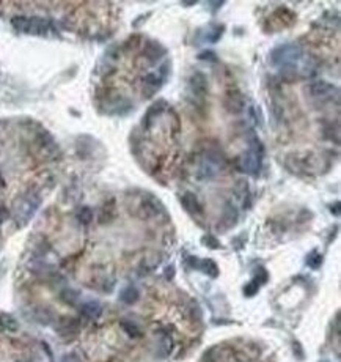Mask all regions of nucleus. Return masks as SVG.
<instances>
[{
  "label": "nucleus",
  "instance_id": "nucleus-1",
  "mask_svg": "<svg viewBox=\"0 0 341 362\" xmlns=\"http://www.w3.org/2000/svg\"><path fill=\"white\" fill-rule=\"evenodd\" d=\"M304 57V51L299 44L288 43L283 46L275 47L272 54H270V60L277 66H283L285 69H293L296 63Z\"/></svg>",
  "mask_w": 341,
  "mask_h": 362
},
{
  "label": "nucleus",
  "instance_id": "nucleus-2",
  "mask_svg": "<svg viewBox=\"0 0 341 362\" xmlns=\"http://www.w3.org/2000/svg\"><path fill=\"white\" fill-rule=\"evenodd\" d=\"M261 159H263V145L259 144V140L253 137L250 140V150L240 159V169L248 175H256L261 167Z\"/></svg>",
  "mask_w": 341,
  "mask_h": 362
},
{
  "label": "nucleus",
  "instance_id": "nucleus-3",
  "mask_svg": "<svg viewBox=\"0 0 341 362\" xmlns=\"http://www.w3.org/2000/svg\"><path fill=\"white\" fill-rule=\"evenodd\" d=\"M39 203H41V198H39L38 194L25 192L24 195L19 197L16 202V208H14L16 217L21 220L22 224H25L27 220L36 213V209L39 208Z\"/></svg>",
  "mask_w": 341,
  "mask_h": 362
},
{
  "label": "nucleus",
  "instance_id": "nucleus-4",
  "mask_svg": "<svg viewBox=\"0 0 341 362\" xmlns=\"http://www.w3.org/2000/svg\"><path fill=\"white\" fill-rule=\"evenodd\" d=\"M13 25L19 32L32 33V35H46L49 30V22L43 17H27V16H16L13 17Z\"/></svg>",
  "mask_w": 341,
  "mask_h": 362
},
{
  "label": "nucleus",
  "instance_id": "nucleus-5",
  "mask_svg": "<svg viewBox=\"0 0 341 362\" xmlns=\"http://www.w3.org/2000/svg\"><path fill=\"white\" fill-rule=\"evenodd\" d=\"M189 88L192 95L198 99H203L206 98L208 95V80H206V76L203 73H195L190 76L189 79Z\"/></svg>",
  "mask_w": 341,
  "mask_h": 362
},
{
  "label": "nucleus",
  "instance_id": "nucleus-6",
  "mask_svg": "<svg viewBox=\"0 0 341 362\" xmlns=\"http://www.w3.org/2000/svg\"><path fill=\"white\" fill-rule=\"evenodd\" d=\"M310 95L316 99H326V98H332L334 95L338 96V90H337V87L321 80V82H315L310 85Z\"/></svg>",
  "mask_w": 341,
  "mask_h": 362
},
{
  "label": "nucleus",
  "instance_id": "nucleus-7",
  "mask_svg": "<svg viewBox=\"0 0 341 362\" xmlns=\"http://www.w3.org/2000/svg\"><path fill=\"white\" fill-rule=\"evenodd\" d=\"M189 263L192 265V268L203 271V273L208 274L209 277H217L219 276V268L213 260H198L195 257H190Z\"/></svg>",
  "mask_w": 341,
  "mask_h": 362
},
{
  "label": "nucleus",
  "instance_id": "nucleus-8",
  "mask_svg": "<svg viewBox=\"0 0 341 362\" xmlns=\"http://www.w3.org/2000/svg\"><path fill=\"white\" fill-rule=\"evenodd\" d=\"M79 320L76 318H63L57 326V333L62 337H73L79 333Z\"/></svg>",
  "mask_w": 341,
  "mask_h": 362
},
{
  "label": "nucleus",
  "instance_id": "nucleus-9",
  "mask_svg": "<svg viewBox=\"0 0 341 362\" xmlns=\"http://www.w3.org/2000/svg\"><path fill=\"white\" fill-rule=\"evenodd\" d=\"M225 106L228 109V112L240 114L244 110V107H245V103H244L242 95H240L239 92H231L225 99Z\"/></svg>",
  "mask_w": 341,
  "mask_h": 362
},
{
  "label": "nucleus",
  "instance_id": "nucleus-10",
  "mask_svg": "<svg viewBox=\"0 0 341 362\" xmlns=\"http://www.w3.org/2000/svg\"><path fill=\"white\" fill-rule=\"evenodd\" d=\"M181 203L186 208V211H189L190 214H194V216H202L203 214L202 205H200L198 198L194 194H190V192L184 194L183 198H181Z\"/></svg>",
  "mask_w": 341,
  "mask_h": 362
},
{
  "label": "nucleus",
  "instance_id": "nucleus-11",
  "mask_svg": "<svg viewBox=\"0 0 341 362\" xmlns=\"http://www.w3.org/2000/svg\"><path fill=\"white\" fill-rule=\"evenodd\" d=\"M164 77L157 74V73H151V74H148L145 79H143V84H145V88L148 90V93L145 95L146 98H149L153 93H156V90H159L160 87H162L164 84Z\"/></svg>",
  "mask_w": 341,
  "mask_h": 362
},
{
  "label": "nucleus",
  "instance_id": "nucleus-12",
  "mask_svg": "<svg viewBox=\"0 0 341 362\" xmlns=\"http://www.w3.org/2000/svg\"><path fill=\"white\" fill-rule=\"evenodd\" d=\"M80 314L88 320H96L101 317L103 307L99 303H96V301H90V303H85L82 307H80Z\"/></svg>",
  "mask_w": 341,
  "mask_h": 362
},
{
  "label": "nucleus",
  "instance_id": "nucleus-13",
  "mask_svg": "<svg viewBox=\"0 0 341 362\" xmlns=\"http://www.w3.org/2000/svg\"><path fill=\"white\" fill-rule=\"evenodd\" d=\"M164 54H165V49L160 46L157 41H148L146 43V46H145V55L149 60L156 62V60H159L160 57H164Z\"/></svg>",
  "mask_w": 341,
  "mask_h": 362
},
{
  "label": "nucleus",
  "instance_id": "nucleus-14",
  "mask_svg": "<svg viewBox=\"0 0 341 362\" xmlns=\"http://www.w3.org/2000/svg\"><path fill=\"white\" fill-rule=\"evenodd\" d=\"M164 107H165V101H157L156 104H153L151 107L148 109V112H146V115H145V118H143V125H145V128H149V126L153 125L154 118H156L160 112H162Z\"/></svg>",
  "mask_w": 341,
  "mask_h": 362
},
{
  "label": "nucleus",
  "instance_id": "nucleus-15",
  "mask_svg": "<svg viewBox=\"0 0 341 362\" xmlns=\"http://www.w3.org/2000/svg\"><path fill=\"white\" fill-rule=\"evenodd\" d=\"M143 209L146 211L149 216H153V217H156L159 214L165 216V208L156 198H151V200H146V202H143Z\"/></svg>",
  "mask_w": 341,
  "mask_h": 362
},
{
  "label": "nucleus",
  "instance_id": "nucleus-16",
  "mask_svg": "<svg viewBox=\"0 0 341 362\" xmlns=\"http://www.w3.org/2000/svg\"><path fill=\"white\" fill-rule=\"evenodd\" d=\"M138 298H140L138 290L135 287H132V285L126 287L121 291V295H119V299H121L124 304H135L137 301H138Z\"/></svg>",
  "mask_w": 341,
  "mask_h": 362
},
{
  "label": "nucleus",
  "instance_id": "nucleus-17",
  "mask_svg": "<svg viewBox=\"0 0 341 362\" xmlns=\"http://www.w3.org/2000/svg\"><path fill=\"white\" fill-rule=\"evenodd\" d=\"M0 326H2V329L8 331V333H16V331L19 329L17 320L14 317H11L9 314H2V315H0Z\"/></svg>",
  "mask_w": 341,
  "mask_h": 362
},
{
  "label": "nucleus",
  "instance_id": "nucleus-18",
  "mask_svg": "<svg viewBox=\"0 0 341 362\" xmlns=\"http://www.w3.org/2000/svg\"><path fill=\"white\" fill-rule=\"evenodd\" d=\"M121 328L124 329V333L127 336H131L132 339H138V337H142V331H140V328L132 323V321H129V320H121Z\"/></svg>",
  "mask_w": 341,
  "mask_h": 362
},
{
  "label": "nucleus",
  "instance_id": "nucleus-19",
  "mask_svg": "<svg viewBox=\"0 0 341 362\" xmlns=\"http://www.w3.org/2000/svg\"><path fill=\"white\" fill-rule=\"evenodd\" d=\"M222 222L225 224V227H231L237 222V211L231 206L228 205L224 211V217H222Z\"/></svg>",
  "mask_w": 341,
  "mask_h": 362
},
{
  "label": "nucleus",
  "instance_id": "nucleus-20",
  "mask_svg": "<svg viewBox=\"0 0 341 362\" xmlns=\"http://www.w3.org/2000/svg\"><path fill=\"white\" fill-rule=\"evenodd\" d=\"M172 350H173V340H172V337H170L168 334H164L162 339H160V342H159V351H160V355H162V356H168L170 353H172Z\"/></svg>",
  "mask_w": 341,
  "mask_h": 362
},
{
  "label": "nucleus",
  "instance_id": "nucleus-21",
  "mask_svg": "<svg viewBox=\"0 0 341 362\" xmlns=\"http://www.w3.org/2000/svg\"><path fill=\"white\" fill-rule=\"evenodd\" d=\"M321 263H323V255H321L318 250H312L307 257V265L313 269H318L321 266Z\"/></svg>",
  "mask_w": 341,
  "mask_h": 362
},
{
  "label": "nucleus",
  "instance_id": "nucleus-22",
  "mask_svg": "<svg viewBox=\"0 0 341 362\" xmlns=\"http://www.w3.org/2000/svg\"><path fill=\"white\" fill-rule=\"evenodd\" d=\"M62 299L65 301L66 304L74 306V304L77 303V299H79V293H77L76 290H71V288L63 290V291H62Z\"/></svg>",
  "mask_w": 341,
  "mask_h": 362
},
{
  "label": "nucleus",
  "instance_id": "nucleus-23",
  "mask_svg": "<svg viewBox=\"0 0 341 362\" xmlns=\"http://www.w3.org/2000/svg\"><path fill=\"white\" fill-rule=\"evenodd\" d=\"M77 219H79V222H80V224H84V225L90 224V222H92V220H93V213H92V209L87 208V206H84V208L77 213Z\"/></svg>",
  "mask_w": 341,
  "mask_h": 362
},
{
  "label": "nucleus",
  "instance_id": "nucleus-24",
  "mask_svg": "<svg viewBox=\"0 0 341 362\" xmlns=\"http://www.w3.org/2000/svg\"><path fill=\"white\" fill-rule=\"evenodd\" d=\"M222 33H224V25H216L214 28H213V32H211L206 38L209 39V41H213V43H216L217 39L222 36Z\"/></svg>",
  "mask_w": 341,
  "mask_h": 362
},
{
  "label": "nucleus",
  "instance_id": "nucleus-25",
  "mask_svg": "<svg viewBox=\"0 0 341 362\" xmlns=\"http://www.w3.org/2000/svg\"><path fill=\"white\" fill-rule=\"evenodd\" d=\"M203 244L206 247H209V249H219L220 247V243L217 241V238L216 236H211V235H208V236L203 238Z\"/></svg>",
  "mask_w": 341,
  "mask_h": 362
},
{
  "label": "nucleus",
  "instance_id": "nucleus-26",
  "mask_svg": "<svg viewBox=\"0 0 341 362\" xmlns=\"http://www.w3.org/2000/svg\"><path fill=\"white\" fill-rule=\"evenodd\" d=\"M258 290H259V285L255 282V280H252V282L245 285L244 293H245V296H255L258 293Z\"/></svg>",
  "mask_w": 341,
  "mask_h": 362
},
{
  "label": "nucleus",
  "instance_id": "nucleus-27",
  "mask_svg": "<svg viewBox=\"0 0 341 362\" xmlns=\"http://www.w3.org/2000/svg\"><path fill=\"white\" fill-rule=\"evenodd\" d=\"M293 350H294V355H296V358H297L299 361H304V359H305L304 348H302V345H300L297 340L293 342Z\"/></svg>",
  "mask_w": 341,
  "mask_h": 362
},
{
  "label": "nucleus",
  "instance_id": "nucleus-28",
  "mask_svg": "<svg viewBox=\"0 0 341 362\" xmlns=\"http://www.w3.org/2000/svg\"><path fill=\"white\" fill-rule=\"evenodd\" d=\"M62 362H82V361L79 359L77 355H73V353H71V355H66V356L62 359Z\"/></svg>",
  "mask_w": 341,
  "mask_h": 362
},
{
  "label": "nucleus",
  "instance_id": "nucleus-29",
  "mask_svg": "<svg viewBox=\"0 0 341 362\" xmlns=\"http://www.w3.org/2000/svg\"><path fill=\"white\" fill-rule=\"evenodd\" d=\"M198 58H202V60H216V55L213 51H206L205 54H200Z\"/></svg>",
  "mask_w": 341,
  "mask_h": 362
},
{
  "label": "nucleus",
  "instance_id": "nucleus-30",
  "mask_svg": "<svg viewBox=\"0 0 341 362\" xmlns=\"http://www.w3.org/2000/svg\"><path fill=\"white\" fill-rule=\"evenodd\" d=\"M165 276H167V279H172V277L175 276V268H173V266L167 268V271H165Z\"/></svg>",
  "mask_w": 341,
  "mask_h": 362
},
{
  "label": "nucleus",
  "instance_id": "nucleus-31",
  "mask_svg": "<svg viewBox=\"0 0 341 362\" xmlns=\"http://www.w3.org/2000/svg\"><path fill=\"white\" fill-rule=\"evenodd\" d=\"M323 362H327V361H323Z\"/></svg>",
  "mask_w": 341,
  "mask_h": 362
}]
</instances>
